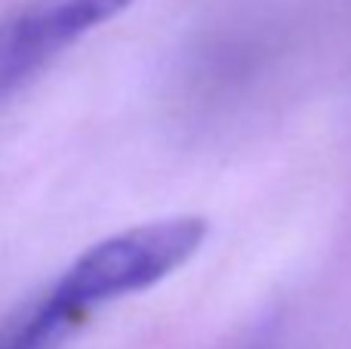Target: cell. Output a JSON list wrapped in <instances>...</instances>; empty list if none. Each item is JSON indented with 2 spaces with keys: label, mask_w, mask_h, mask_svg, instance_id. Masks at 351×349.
Returning a JSON list of instances; mask_svg holds the SVG:
<instances>
[{
  "label": "cell",
  "mask_w": 351,
  "mask_h": 349,
  "mask_svg": "<svg viewBox=\"0 0 351 349\" xmlns=\"http://www.w3.org/2000/svg\"><path fill=\"white\" fill-rule=\"evenodd\" d=\"M136 0H25L0 19V99Z\"/></svg>",
  "instance_id": "obj_2"
},
{
  "label": "cell",
  "mask_w": 351,
  "mask_h": 349,
  "mask_svg": "<svg viewBox=\"0 0 351 349\" xmlns=\"http://www.w3.org/2000/svg\"><path fill=\"white\" fill-rule=\"evenodd\" d=\"M206 238L204 216H167L130 226L86 247L59 275L53 291L77 315H90L123 297L170 278L197 254Z\"/></svg>",
  "instance_id": "obj_1"
},
{
  "label": "cell",
  "mask_w": 351,
  "mask_h": 349,
  "mask_svg": "<svg viewBox=\"0 0 351 349\" xmlns=\"http://www.w3.org/2000/svg\"><path fill=\"white\" fill-rule=\"evenodd\" d=\"M80 322L84 319L53 288H47L40 300L0 328V349H59L65 334H71Z\"/></svg>",
  "instance_id": "obj_3"
}]
</instances>
